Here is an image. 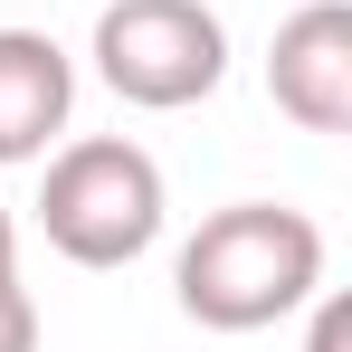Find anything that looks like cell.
Instances as JSON below:
<instances>
[{"mask_svg":"<svg viewBox=\"0 0 352 352\" xmlns=\"http://www.w3.org/2000/svg\"><path fill=\"white\" fill-rule=\"evenodd\" d=\"M172 295L200 333H267L324 295V229L286 200H229L181 238Z\"/></svg>","mask_w":352,"mask_h":352,"instance_id":"6da1fadb","label":"cell"},{"mask_svg":"<svg viewBox=\"0 0 352 352\" xmlns=\"http://www.w3.org/2000/svg\"><path fill=\"white\" fill-rule=\"evenodd\" d=\"M172 219V190H162V162L124 133H86V143H58L48 153V181H38V229L67 267H133Z\"/></svg>","mask_w":352,"mask_h":352,"instance_id":"7a4b0ae2","label":"cell"},{"mask_svg":"<svg viewBox=\"0 0 352 352\" xmlns=\"http://www.w3.org/2000/svg\"><path fill=\"white\" fill-rule=\"evenodd\" d=\"M96 76L143 115H181L210 105L229 76V29L210 0H105L96 10Z\"/></svg>","mask_w":352,"mask_h":352,"instance_id":"3957f363","label":"cell"},{"mask_svg":"<svg viewBox=\"0 0 352 352\" xmlns=\"http://www.w3.org/2000/svg\"><path fill=\"white\" fill-rule=\"evenodd\" d=\"M267 96L305 133H352V0H305L276 19Z\"/></svg>","mask_w":352,"mask_h":352,"instance_id":"277c9868","label":"cell"},{"mask_svg":"<svg viewBox=\"0 0 352 352\" xmlns=\"http://www.w3.org/2000/svg\"><path fill=\"white\" fill-rule=\"evenodd\" d=\"M76 115V58L48 29H0V162H48Z\"/></svg>","mask_w":352,"mask_h":352,"instance_id":"5b68a950","label":"cell"},{"mask_svg":"<svg viewBox=\"0 0 352 352\" xmlns=\"http://www.w3.org/2000/svg\"><path fill=\"white\" fill-rule=\"evenodd\" d=\"M0 352H38V305L19 276H0Z\"/></svg>","mask_w":352,"mask_h":352,"instance_id":"8992f818","label":"cell"},{"mask_svg":"<svg viewBox=\"0 0 352 352\" xmlns=\"http://www.w3.org/2000/svg\"><path fill=\"white\" fill-rule=\"evenodd\" d=\"M305 352H352V305H343V295L314 305V343H305Z\"/></svg>","mask_w":352,"mask_h":352,"instance_id":"52a82bcc","label":"cell"},{"mask_svg":"<svg viewBox=\"0 0 352 352\" xmlns=\"http://www.w3.org/2000/svg\"><path fill=\"white\" fill-rule=\"evenodd\" d=\"M0 276H19V219L0 210Z\"/></svg>","mask_w":352,"mask_h":352,"instance_id":"ba28073f","label":"cell"}]
</instances>
